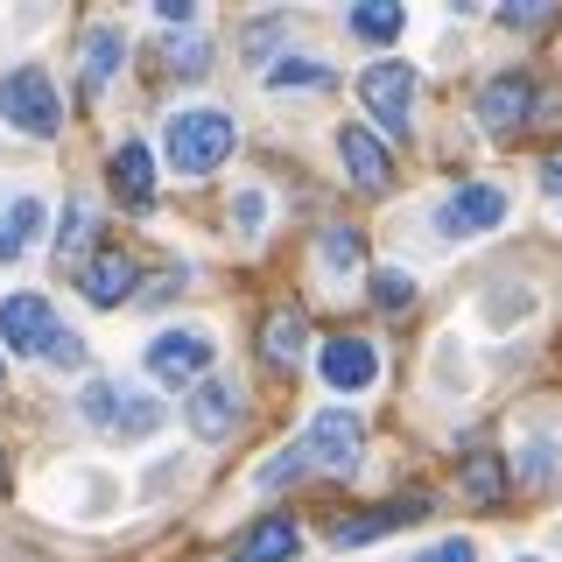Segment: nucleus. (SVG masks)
Instances as JSON below:
<instances>
[{
	"instance_id": "nucleus-1",
	"label": "nucleus",
	"mask_w": 562,
	"mask_h": 562,
	"mask_svg": "<svg viewBox=\"0 0 562 562\" xmlns=\"http://www.w3.org/2000/svg\"><path fill=\"white\" fill-rule=\"evenodd\" d=\"M233 140H239V127H233V113H218V105H190V113H176L162 127V148H169L176 176H211L225 155H233Z\"/></svg>"
},
{
	"instance_id": "nucleus-2",
	"label": "nucleus",
	"mask_w": 562,
	"mask_h": 562,
	"mask_svg": "<svg viewBox=\"0 0 562 562\" xmlns=\"http://www.w3.org/2000/svg\"><path fill=\"white\" fill-rule=\"evenodd\" d=\"M78 415L92 422V429L120 436V443H140V436H155V429L169 422V408H162L155 394H140V386H120V380H85Z\"/></svg>"
},
{
	"instance_id": "nucleus-3",
	"label": "nucleus",
	"mask_w": 562,
	"mask_h": 562,
	"mask_svg": "<svg viewBox=\"0 0 562 562\" xmlns=\"http://www.w3.org/2000/svg\"><path fill=\"white\" fill-rule=\"evenodd\" d=\"M0 120H8V127H22L29 140H49V134L64 127L57 85H49L43 64H14L8 78H0Z\"/></svg>"
},
{
	"instance_id": "nucleus-4",
	"label": "nucleus",
	"mask_w": 562,
	"mask_h": 562,
	"mask_svg": "<svg viewBox=\"0 0 562 562\" xmlns=\"http://www.w3.org/2000/svg\"><path fill=\"white\" fill-rule=\"evenodd\" d=\"M140 359H148V373L162 386H198L211 373V359H218V345H211V330L183 324V330H155V345Z\"/></svg>"
},
{
	"instance_id": "nucleus-5",
	"label": "nucleus",
	"mask_w": 562,
	"mask_h": 562,
	"mask_svg": "<svg viewBox=\"0 0 562 562\" xmlns=\"http://www.w3.org/2000/svg\"><path fill=\"white\" fill-rule=\"evenodd\" d=\"M359 99H366V113H373L386 134H401L408 113H415V64H401V57L366 64L359 70Z\"/></svg>"
},
{
	"instance_id": "nucleus-6",
	"label": "nucleus",
	"mask_w": 562,
	"mask_h": 562,
	"mask_svg": "<svg viewBox=\"0 0 562 562\" xmlns=\"http://www.w3.org/2000/svg\"><path fill=\"white\" fill-rule=\"evenodd\" d=\"M506 218V190L499 183H457L443 204H436V233L443 239H479Z\"/></svg>"
},
{
	"instance_id": "nucleus-7",
	"label": "nucleus",
	"mask_w": 562,
	"mask_h": 562,
	"mask_svg": "<svg viewBox=\"0 0 562 562\" xmlns=\"http://www.w3.org/2000/svg\"><path fill=\"white\" fill-rule=\"evenodd\" d=\"M479 120L485 134H520L535 120V78L527 70H499V78L479 85Z\"/></svg>"
},
{
	"instance_id": "nucleus-8",
	"label": "nucleus",
	"mask_w": 562,
	"mask_h": 562,
	"mask_svg": "<svg viewBox=\"0 0 562 562\" xmlns=\"http://www.w3.org/2000/svg\"><path fill=\"white\" fill-rule=\"evenodd\" d=\"M303 450H310V464H324V471H359V450H366L359 415H351V408H324L310 422Z\"/></svg>"
},
{
	"instance_id": "nucleus-9",
	"label": "nucleus",
	"mask_w": 562,
	"mask_h": 562,
	"mask_svg": "<svg viewBox=\"0 0 562 562\" xmlns=\"http://www.w3.org/2000/svg\"><path fill=\"white\" fill-rule=\"evenodd\" d=\"M49 338H57V310L43 295H8L0 303V351H35L43 359Z\"/></svg>"
},
{
	"instance_id": "nucleus-10",
	"label": "nucleus",
	"mask_w": 562,
	"mask_h": 562,
	"mask_svg": "<svg viewBox=\"0 0 562 562\" xmlns=\"http://www.w3.org/2000/svg\"><path fill=\"white\" fill-rule=\"evenodd\" d=\"M183 422L190 436H204V443H225V436L239 429V386L233 380H198L183 401Z\"/></svg>"
},
{
	"instance_id": "nucleus-11",
	"label": "nucleus",
	"mask_w": 562,
	"mask_h": 562,
	"mask_svg": "<svg viewBox=\"0 0 562 562\" xmlns=\"http://www.w3.org/2000/svg\"><path fill=\"white\" fill-rule=\"evenodd\" d=\"M134 281H140V260H134V254H120V246H99V254L85 260L78 289H85V303H99V310H120V303L134 295Z\"/></svg>"
},
{
	"instance_id": "nucleus-12",
	"label": "nucleus",
	"mask_w": 562,
	"mask_h": 562,
	"mask_svg": "<svg viewBox=\"0 0 562 562\" xmlns=\"http://www.w3.org/2000/svg\"><path fill=\"white\" fill-rule=\"evenodd\" d=\"M316 373L338 386V394H366V386L380 380V351L366 338H330L324 351H316Z\"/></svg>"
},
{
	"instance_id": "nucleus-13",
	"label": "nucleus",
	"mask_w": 562,
	"mask_h": 562,
	"mask_svg": "<svg viewBox=\"0 0 562 562\" xmlns=\"http://www.w3.org/2000/svg\"><path fill=\"white\" fill-rule=\"evenodd\" d=\"M338 155H345L351 183H359L366 198H380V190L394 183V155H386V140L373 127H338Z\"/></svg>"
},
{
	"instance_id": "nucleus-14",
	"label": "nucleus",
	"mask_w": 562,
	"mask_h": 562,
	"mask_svg": "<svg viewBox=\"0 0 562 562\" xmlns=\"http://www.w3.org/2000/svg\"><path fill=\"white\" fill-rule=\"evenodd\" d=\"M422 514H429V499L408 492V499H386V506H373V514H359V520H338V527H330V541H338V549H366V541L394 535V527H415Z\"/></svg>"
},
{
	"instance_id": "nucleus-15",
	"label": "nucleus",
	"mask_w": 562,
	"mask_h": 562,
	"mask_svg": "<svg viewBox=\"0 0 562 562\" xmlns=\"http://www.w3.org/2000/svg\"><path fill=\"white\" fill-rule=\"evenodd\" d=\"M289 555H303V527H295L289 514L254 520L239 535V549H233V562H289Z\"/></svg>"
},
{
	"instance_id": "nucleus-16",
	"label": "nucleus",
	"mask_w": 562,
	"mask_h": 562,
	"mask_svg": "<svg viewBox=\"0 0 562 562\" xmlns=\"http://www.w3.org/2000/svg\"><path fill=\"white\" fill-rule=\"evenodd\" d=\"M506 485H514V471H506L499 450H471L464 464H457V492H464L471 506H499Z\"/></svg>"
},
{
	"instance_id": "nucleus-17",
	"label": "nucleus",
	"mask_w": 562,
	"mask_h": 562,
	"mask_svg": "<svg viewBox=\"0 0 562 562\" xmlns=\"http://www.w3.org/2000/svg\"><path fill=\"white\" fill-rule=\"evenodd\" d=\"M113 190H120L134 211L155 204V155L140 148V140H120V148H113Z\"/></svg>"
},
{
	"instance_id": "nucleus-18",
	"label": "nucleus",
	"mask_w": 562,
	"mask_h": 562,
	"mask_svg": "<svg viewBox=\"0 0 562 562\" xmlns=\"http://www.w3.org/2000/svg\"><path fill=\"white\" fill-rule=\"evenodd\" d=\"M43 218H49L43 198H14L8 211H0V260H22V254H29V239L43 233Z\"/></svg>"
},
{
	"instance_id": "nucleus-19",
	"label": "nucleus",
	"mask_w": 562,
	"mask_h": 562,
	"mask_svg": "<svg viewBox=\"0 0 562 562\" xmlns=\"http://www.w3.org/2000/svg\"><path fill=\"white\" fill-rule=\"evenodd\" d=\"M303 345H310L303 310H274L268 324H260V351H268L274 366H295V359H303Z\"/></svg>"
},
{
	"instance_id": "nucleus-20",
	"label": "nucleus",
	"mask_w": 562,
	"mask_h": 562,
	"mask_svg": "<svg viewBox=\"0 0 562 562\" xmlns=\"http://www.w3.org/2000/svg\"><path fill=\"white\" fill-rule=\"evenodd\" d=\"M345 22H351V35H366V43H394L401 22H408V8H401V0H359Z\"/></svg>"
},
{
	"instance_id": "nucleus-21",
	"label": "nucleus",
	"mask_w": 562,
	"mask_h": 562,
	"mask_svg": "<svg viewBox=\"0 0 562 562\" xmlns=\"http://www.w3.org/2000/svg\"><path fill=\"white\" fill-rule=\"evenodd\" d=\"M120 57H127V35H120V29H92V35H85V85L99 92V85L120 70Z\"/></svg>"
},
{
	"instance_id": "nucleus-22",
	"label": "nucleus",
	"mask_w": 562,
	"mask_h": 562,
	"mask_svg": "<svg viewBox=\"0 0 562 562\" xmlns=\"http://www.w3.org/2000/svg\"><path fill=\"white\" fill-rule=\"evenodd\" d=\"M338 70L330 64H316V57H281V64H268V85L274 92H316V85H330Z\"/></svg>"
},
{
	"instance_id": "nucleus-23",
	"label": "nucleus",
	"mask_w": 562,
	"mask_h": 562,
	"mask_svg": "<svg viewBox=\"0 0 562 562\" xmlns=\"http://www.w3.org/2000/svg\"><path fill=\"white\" fill-rule=\"evenodd\" d=\"M303 471H310V450H303V443H289V450H274L268 464L254 471V485H260V492H281V485L303 479Z\"/></svg>"
},
{
	"instance_id": "nucleus-24",
	"label": "nucleus",
	"mask_w": 562,
	"mask_h": 562,
	"mask_svg": "<svg viewBox=\"0 0 562 562\" xmlns=\"http://www.w3.org/2000/svg\"><path fill=\"white\" fill-rule=\"evenodd\" d=\"M359 260H366V239L351 233V225H330V233H324V268L351 274V268H359Z\"/></svg>"
},
{
	"instance_id": "nucleus-25",
	"label": "nucleus",
	"mask_w": 562,
	"mask_h": 562,
	"mask_svg": "<svg viewBox=\"0 0 562 562\" xmlns=\"http://www.w3.org/2000/svg\"><path fill=\"white\" fill-rule=\"evenodd\" d=\"M373 303H380L386 316L408 310V303H415V274H408V268H380V274H373Z\"/></svg>"
},
{
	"instance_id": "nucleus-26",
	"label": "nucleus",
	"mask_w": 562,
	"mask_h": 562,
	"mask_svg": "<svg viewBox=\"0 0 562 562\" xmlns=\"http://www.w3.org/2000/svg\"><path fill=\"white\" fill-rule=\"evenodd\" d=\"M169 70H176V78H204V70H211V43H204V35H183V43L169 49Z\"/></svg>"
},
{
	"instance_id": "nucleus-27",
	"label": "nucleus",
	"mask_w": 562,
	"mask_h": 562,
	"mask_svg": "<svg viewBox=\"0 0 562 562\" xmlns=\"http://www.w3.org/2000/svg\"><path fill=\"white\" fill-rule=\"evenodd\" d=\"M85 233H92V204H85V198H70V204H64V233H57V254H78V246H85Z\"/></svg>"
},
{
	"instance_id": "nucleus-28",
	"label": "nucleus",
	"mask_w": 562,
	"mask_h": 562,
	"mask_svg": "<svg viewBox=\"0 0 562 562\" xmlns=\"http://www.w3.org/2000/svg\"><path fill=\"white\" fill-rule=\"evenodd\" d=\"M43 359H49V366H70V373H78V366H85V338L57 324V338H49V351H43Z\"/></svg>"
},
{
	"instance_id": "nucleus-29",
	"label": "nucleus",
	"mask_w": 562,
	"mask_h": 562,
	"mask_svg": "<svg viewBox=\"0 0 562 562\" xmlns=\"http://www.w3.org/2000/svg\"><path fill=\"white\" fill-rule=\"evenodd\" d=\"M499 22L506 29H541L549 22V0H514V8H499Z\"/></svg>"
},
{
	"instance_id": "nucleus-30",
	"label": "nucleus",
	"mask_w": 562,
	"mask_h": 562,
	"mask_svg": "<svg viewBox=\"0 0 562 562\" xmlns=\"http://www.w3.org/2000/svg\"><path fill=\"white\" fill-rule=\"evenodd\" d=\"M415 562H479V549H471V541H457V535H450V541H436V549H422Z\"/></svg>"
},
{
	"instance_id": "nucleus-31",
	"label": "nucleus",
	"mask_w": 562,
	"mask_h": 562,
	"mask_svg": "<svg viewBox=\"0 0 562 562\" xmlns=\"http://www.w3.org/2000/svg\"><path fill=\"white\" fill-rule=\"evenodd\" d=\"M155 22H169V29H190V22H198V0H155Z\"/></svg>"
},
{
	"instance_id": "nucleus-32",
	"label": "nucleus",
	"mask_w": 562,
	"mask_h": 562,
	"mask_svg": "<svg viewBox=\"0 0 562 562\" xmlns=\"http://www.w3.org/2000/svg\"><path fill=\"white\" fill-rule=\"evenodd\" d=\"M233 218L246 225V233H254L260 218H268V198H260V190H239V204H233Z\"/></svg>"
},
{
	"instance_id": "nucleus-33",
	"label": "nucleus",
	"mask_w": 562,
	"mask_h": 562,
	"mask_svg": "<svg viewBox=\"0 0 562 562\" xmlns=\"http://www.w3.org/2000/svg\"><path fill=\"white\" fill-rule=\"evenodd\" d=\"M541 190H549V198L562 204V148L549 155V162H541Z\"/></svg>"
},
{
	"instance_id": "nucleus-34",
	"label": "nucleus",
	"mask_w": 562,
	"mask_h": 562,
	"mask_svg": "<svg viewBox=\"0 0 562 562\" xmlns=\"http://www.w3.org/2000/svg\"><path fill=\"white\" fill-rule=\"evenodd\" d=\"M0 492H8V450H0Z\"/></svg>"
},
{
	"instance_id": "nucleus-35",
	"label": "nucleus",
	"mask_w": 562,
	"mask_h": 562,
	"mask_svg": "<svg viewBox=\"0 0 562 562\" xmlns=\"http://www.w3.org/2000/svg\"><path fill=\"white\" fill-rule=\"evenodd\" d=\"M514 562H541V555H514Z\"/></svg>"
}]
</instances>
